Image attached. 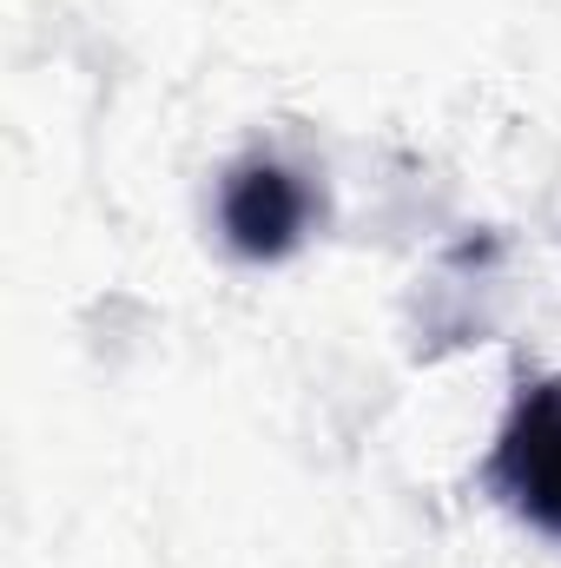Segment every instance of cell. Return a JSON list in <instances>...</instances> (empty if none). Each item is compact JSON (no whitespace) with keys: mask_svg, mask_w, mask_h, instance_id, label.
I'll use <instances>...</instances> for the list:
<instances>
[{"mask_svg":"<svg viewBox=\"0 0 561 568\" xmlns=\"http://www.w3.org/2000/svg\"><path fill=\"white\" fill-rule=\"evenodd\" d=\"M489 476L522 523H536L542 536H561V377L522 390Z\"/></svg>","mask_w":561,"mask_h":568,"instance_id":"cell-1","label":"cell"},{"mask_svg":"<svg viewBox=\"0 0 561 568\" xmlns=\"http://www.w3.org/2000/svg\"><path fill=\"white\" fill-rule=\"evenodd\" d=\"M218 219H225L232 252H245V258H284L297 245L304 219H310V192L284 172L278 159H245L225 179Z\"/></svg>","mask_w":561,"mask_h":568,"instance_id":"cell-2","label":"cell"}]
</instances>
